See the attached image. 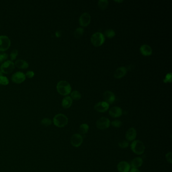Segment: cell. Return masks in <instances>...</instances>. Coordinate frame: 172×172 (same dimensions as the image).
I'll return each mask as SVG.
<instances>
[{"label": "cell", "instance_id": "obj_1", "mask_svg": "<svg viewBox=\"0 0 172 172\" xmlns=\"http://www.w3.org/2000/svg\"><path fill=\"white\" fill-rule=\"evenodd\" d=\"M57 90L59 94L66 96L71 92L72 88L69 83L65 80L59 82L57 85Z\"/></svg>", "mask_w": 172, "mask_h": 172}, {"label": "cell", "instance_id": "obj_2", "mask_svg": "<svg viewBox=\"0 0 172 172\" xmlns=\"http://www.w3.org/2000/svg\"><path fill=\"white\" fill-rule=\"evenodd\" d=\"M54 125L58 128L65 127L68 123V119L63 114H58L54 116L53 120Z\"/></svg>", "mask_w": 172, "mask_h": 172}, {"label": "cell", "instance_id": "obj_3", "mask_svg": "<svg viewBox=\"0 0 172 172\" xmlns=\"http://www.w3.org/2000/svg\"><path fill=\"white\" fill-rule=\"evenodd\" d=\"M131 149L136 155H142L145 151V145L140 140H134L130 145Z\"/></svg>", "mask_w": 172, "mask_h": 172}, {"label": "cell", "instance_id": "obj_4", "mask_svg": "<svg viewBox=\"0 0 172 172\" xmlns=\"http://www.w3.org/2000/svg\"><path fill=\"white\" fill-rule=\"evenodd\" d=\"M91 41L95 47H100L105 41V37L101 32H95L91 37Z\"/></svg>", "mask_w": 172, "mask_h": 172}, {"label": "cell", "instance_id": "obj_5", "mask_svg": "<svg viewBox=\"0 0 172 172\" xmlns=\"http://www.w3.org/2000/svg\"><path fill=\"white\" fill-rule=\"evenodd\" d=\"M14 69V63L11 61H7L1 65V71L5 74H10L12 73Z\"/></svg>", "mask_w": 172, "mask_h": 172}, {"label": "cell", "instance_id": "obj_6", "mask_svg": "<svg viewBox=\"0 0 172 172\" xmlns=\"http://www.w3.org/2000/svg\"><path fill=\"white\" fill-rule=\"evenodd\" d=\"M111 125V122L106 117H101L97 120L96 126L100 130H105L109 128Z\"/></svg>", "mask_w": 172, "mask_h": 172}, {"label": "cell", "instance_id": "obj_7", "mask_svg": "<svg viewBox=\"0 0 172 172\" xmlns=\"http://www.w3.org/2000/svg\"><path fill=\"white\" fill-rule=\"evenodd\" d=\"M11 41L10 38L6 35L0 36V51H6L10 48Z\"/></svg>", "mask_w": 172, "mask_h": 172}, {"label": "cell", "instance_id": "obj_8", "mask_svg": "<svg viewBox=\"0 0 172 172\" xmlns=\"http://www.w3.org/2000/svg\"><path fill=\"white\" fill-rule=\"evenodd\" d=\"M91 15L87 12L82 14L79 17V23L81 27H88L91 23Z\"/></svg>", "mask_w": 172, "mask_h": 172}, {"label": "cell", "instance_id": "obj_9", "mask_svg": "<svg viewBox=\"0 0 172 172\" xmlns=\"http://www.w3.org/2000/svg\"><path fill=\"white\" fill-rule=\"evenodd\" d=\"M83 141V137L81 135L78 133L73 134V135L72 136L70 140L72 145L75 147H79L82 145Z\"/></svg>", "mask_w": 172, "mask_h": 172}, {"label": "cell", "instance_id": "obj_10", "mask_svg": "<svg viewBox=\"0 0 172 172\" xmlns=\"http://www.w3.org/2000/svg\"><path fill=\"white\" fill-rule=\"evenodd\" d=\"M26 76L24 73L22 72H17L12 76L11 80L12 81L17 84L21 83L25 81Z\"/></svg>", "mask_w": 172, "mask_h": 172}, {"label": "cell", "instance_id": "obj_11", "mask_svg": "<svg viewBox=\"0 0 172 172\" xmlns=\"http://www.w3.org/2000/svg\"><path fill=\"white\" fill-rule=\"evenodd\" d=\"M109 105L105 101L100 102L96 103L95 106V111L99 113H105L108 111L109 109Z\"/></svg>", "mask_w": 172, "mask_h": 172}, {"label": "cell", "instance_id": "obj_12", "mask_svg": "<svg viewBox=\"0 0 172 172\" xmlns=\"http://www.w3.org/2000/svg\"><path fill=\"white\" fill-rule=\"evenodd\" d=\"M109 113L110 116L116 118L121 117L122 115L123 111L122 109L119 106H113L109 109Z\"/></svg>", "mask_w": 172, "mask_h": 172}, {"label": "cell", "instance_id": "obj_13", "mask_svg": "<svg viewBox=\"0 0 172 172\" xmlns=\"http://www.w3.org/2000/svg\"><path fill=\"white\" fill-rule=\"evenodd\" d=\"M103 98L105 102L108 104H112L115 102L116 99L115 95L111 91H106L103 94Z\"/></svg>", "mask_w": 172, "mask_h": 172}, {"label": "cell", "instance_id": "obj_14", "mask_svg": "<svg viewBox=\"0 0 172 172\" xmlns=\"http://www.w3.org/2000/svg\"><path fill=\"white\" fill-rule=\"evenodd\" d=\"M137 136V132L135 129L131 127L129 129L126 133L125 137L127 141L133 142Z\"/></svg>", "mask_w": 172, "mask_h": 172}, {"label": "cell", "instance_id": "obj_15", "mask_svg": "<svg viewBox=\"0 0 172 172\" xmlns=\"http://www.w3.org/2000/svg\"><path fill=\"white\" fill-rule=\"evenodd\" d=\"M131 166L125 161L120 162L117 165V169L119 172H129L130 171Z\"/></svg>", "mask_w": 172, "mask_h": 172}, {"label": "cell", "instance_id": "obj_16", "mask_svg": "<svg viewBox=\"0 0 172 172\" xmlns=\"http://www.w3.org/2000/svg\"><path fill=\"white\" fill-rule=\"evenodd\" d=\"M127 73V68L125 67L122 66L119 67L114 72V76L117 79H120L125 76Z\"/></svg>", "mask_w": 172, "mask_h": 172}, {"label": "cell", "instance_id": "obj_17", "mask_svg": "<svg viewBox=\"0 0 172 172\" xmlns=\"http://www.w3.org/2000/svg\"><path fill=\"white\" fill-rule=\"evenodd\" d=\"M140 51L141 54L144 56H149L151 55L152 53V48L147 45H142L140 47Z\"/></svg>", "mask_w": 172, "mask_h": 172}, {"label": "cell", "instance_id": "obj_18", "mask_svg": "<svg viewBox=\"0 0 172 172\" xmlns=\"http://www.w3.org/2000/svg\"><path fill=\"white\" fill-rule=\"evenodd\" d=\"M143 159L142 158L140 157H136L134 158L131 162V166L132 168L135 169H138L140 167L142 166L143 164Z\"/></svg>", "mask_w": 172, "mask_h": 172}, {"label": "cell", "instance_id": "obj_19", "mask_svg": "<svg viewBox=\"0 0 172 172\" xmlns=\"http://www.w3.org/2000/svg\"><path fill=\"white\" fill-rule=\"evenodd\" d=\"M73 102V99L69 96H66L63 99L62 102V106L64 109H68L71 106Z\"/></svg>", "mask_w": 172, "mask_h": 172}, {"label": "cell", "instance_id": "obj_20", "mask_svg": "<svg viewBox=\"0 0 172 172\" xmlns=\"http://www.w3.org/2000/svg\"><path fill=\"white\" fill-rule=\"evenodd\" d=\"M15 66L17 68L21 69H25L27 68L29 65L27 62L23 60H18L14 63Z\"/></svg>", "mask_w": 172, "mask_h": 172}, {"label": "cell", "instance_id": "obj_21", "mask_svg": "<svg viewBox=\"0 0 172 172\" xmlns=\"http://www.w3.org/2000/svg\"><path fill=\"white\" fill-rule=\"evenodd\" d=\"M89 126L87 124H82L80 126L79 128L80 135H84L88 132Z\"/></svg>", "mask_w": 172, "mask_h": 172}, {"label": "cell", "instance_id": "obj_22", "mask_svg": "<svg viewBox=\"0 0 172 172\" xmlns=\"http://www.w3.org/2000/svg\"><path fill=\"white\" fill-rule=\"evenodd\" d=\"M109 5V1L107 0H100L98 2V6L101 10H105Z\"/></svg>", "mask_w": 172, "mask_h": 172}, {"label": "cell", "instance_id": "obj_23", "mask_svg": "<svg viewBox=\"0 0 172 172\" xmlns=\"http://www.w3.org/2000/svg\"><path fill=\"white\" fill-rule=\"evenodd\" d=\"M84 31V30L82 28L78 27L77 28H76L74 32L75 38H80L83 35Z\"/></svg>", "mask_w": 172, "mask_h": 172}, {"label": "cell", "instance_id": "obj_24", "mask_svg": "<svg viewBox=\"0 0 172 172\" xmlns=\"http://www.w3.org/2000/svg\"><path fill=\"white\" fill-rule=\"evenodd\" d=\"M70 97L72 99H74L75 101H78L79 99H81V95L78 91H73L71 93V96Z\"/></svg>", "mask_w": 172, "mask_h": 172}, {"label": "cell", "instance_id": "obj_25", "mask_svg": "<svg viewBox=\"0 0 172 172\" xmlns=\"http://www.w3.org/2000/svg\"><path fill=\"white\" fill-rule=\"evenodd\" d=\"M2 73V72L0 71V84L7 85L9 84V80L6 77L3 76Z\"/></svg>", "mask_w": 172, "mask_h": 172}, {"label": "cell", "instance_id": "obj_26", "mask_svg": "<svg viewBox=\"0 0 172 172\" xmlns=\"http://www.w3.org/2000/svg\"><path fill=\"white\" fill-rule=\"evenodd\" d=\"M105 35L106 37H107L109 38H113L116 35V33L115 31L113 29H107L105 31Z\"/></svg>", "mask_w": 172, "mask_h": 172}, {"label": "cell", "instance_id": "obj_27", "mask_svg": "<svg viewBox=\"0 0 172 172\" xmlns=\"http://www.w3.org/2000/svg\"><path fill=\"white\" fill-rule=\"evenodd\" d=\"M41 124L45 127H48L52 124L53 121H52L50 119L45 118H44L41 120Z\"/></svg>", "mask_w": 172, "mask_h": 172}, {"label": "cell", "instance_id": "obj_28", "mask_svg": "<svg viewBox=\"0 0 172 172\" xmlns=\"http://www.w3.org/2000/svg\"><path fill=\"white\" fill-rule=\"evenodd\" d=\"M118 145L121 149H126L129 146V142L126 140H121L118 143Z\"/></svg>", "mask_w": 172, "mask_h": 172}, {"label": "cell", "instance_id": "obj_29", "mask_svg": "<svg viewBox=\"0 0 172 172\" xmlns=\"http://www.w3.org/2000/svg\"><path fill=\"white\" fill-rule=\"evenodd\" d=\"M8 57L7 54L3 52L0 51V64L4 62L7 59Z\"/></svg>", "mask_w": 172, "mask_h": 172}, {"label": "cell", "instance_id": "obj_30", "mask_svg": "<svg viewBox=\"0 0 172 172\" xmlns=\"http://www.w3.org/2000/svg\"><path fill=\"white\" fill-rule=\"evenodd\" d=\"M111 124L113 127L118 128L122 125V122L120 120H115V121H112V123H111Z\"/></svg>", "mask_w": 172, "mask_h": 172}, {"label": "cell", "instance_id": "obj_31", "mask_svg": "<svg viewBox=\"0 0 172 172\" xmlns=\"http://www.w3.org/2000/svg\"><path fill=\"white\" fill-rule=\"evenodd\" d=\"M18 54V52L17 50H16V49L13 50V51L11 52L10 55L11 61L16 59V57L17 56Z\"/></svg>", "mask_w": 172, "mask_h": 172}, {"label": "cell", "instance_id": "obj_32", "mask_svg": "<svg viewBox=\"0 0 172 172\" xmlns=\"http://www.w3.org/2000/svg\"><path fill=\"white\" fill-rule=\"evenodd\" d=\"M172 82V73H169L166 75L165 79H163V82L168 83Z\"/></svg>", "mask_w": 172, "mask_h": 172}, {"label": "cell", "instance_id": "obj_33", "mask_svg": "<svg viewBox=\"0 0 172 172\" xmlns=\"http://www.w3.org/2000/svg\"><path fill=\"white\" fill-rule=\"evenodd\" d=\"M172 153L171 152H168L166 155V159L167 161L171 164L172 163Z\"/></svg>", "mask_w": 172, "mask_h": 172}, {"label": "cell", "instance_id": "obj_34", "mask_svg": "<svg viewBox=\"0 0 172 172\" xmlns=\"http://www.w3.org/2000/svg\"><path fill=\"white\" fill-rule=\"evenodd\" d=\"M25 76L28 78H32L34 76V71H28L26 73Z\"/></svg>", "mask_w": 172, "mask_h": 172}, {"label": "cell", "instance_id": "obj_35", "mask_svg": "<svg viewBox=\"0 0 172 172\" xmlns=\"http://www.w3.org/2000/svg\"><path fill=\"white\" fill-rule=\"evenodd\" d=\"M62 35V32L61 31H57V32H56V35L57 37H60Z\"/></svg>", "mask_w": 172, "mask_h": 172}, {"label": "cell", "instance_id": "obj_36", "mask_svg": "<svg viewBox=\"0 0 172 172\" xmlns=\"http://www.w3.org/2000/svg\"><path fill=\"white\" fill-rule=\"evenodd\" d=\"M129 172H141L139 170L137 169H135V168H132V169L130 170V171Z\"/></svg>", "mask_w": 172, "mask_h": 172}, {"label": "cell", "instance_id": "obj_37", "mask_svg": "<svg viewBox=\"0 0 172 172\" xmlns=\"http://www.w3.org/2000/svg\"><path fill=\"white\" fill-rule=\"evenodd\" d=\"M115 2H118V3H122V2L123 1H115Z\"/></svg>", "mask_w": 172, "mask_h": 172}]
</instances>
